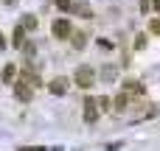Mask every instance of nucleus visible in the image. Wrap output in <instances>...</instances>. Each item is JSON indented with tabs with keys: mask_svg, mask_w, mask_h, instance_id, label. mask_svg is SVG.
<instances>
[{
	"mask_svg": "<svg viewBox=\"0 0 160 151\" xmlns=\"http://www.w3.org/2000/svg\"><path fill=\"white\" fill-rule=\"evenodd\" d=\"M149 28H152V31H155V34H160V20H155V22H152V25H149Z\"/></svg>",
	"mask_w": 160,
	"mask_h": 151,
	"instance_id": "2eb2a0df",
	"label": "nucleus"
},
{
	"mask_svg": "<svg viewBox=\"0 0 160 151\" xmlns=\"http://www.w3.org/2000/svg\"><path fill=\"white\" fill-rule=\"evenodd\" d=\"M155 8H158V11H160V0H158V3H155Z\"/></svg>",
	"mask_w": 160,
	"mask_h": 151,
	"instance_id": "f3484780",
	"label": "nucleus"
},
{
	"mask_svg": "<svg viewBox=\"0 0 160 151\" xmlns=\"http://www.w3.org/2000/svg\"><path fill=\"white\" fill-rule=\"evenodd\" d=\"M3 81H6V84L14 81V64H6V67H3Z\"/></svg>",
	"mask_w": 160,
	"mask_h": 151,
	"instance_id": "1a4fd4ad",
	"label": "nucleus"
},
{
	"mask_svg": "<svg viewBox=\"0 0 160 151\" xmlns=\"http://www.w3.org/2000/svg\"><path fill=\"white\" fill-rule=\"evenodd\" d=\"M87 45V34H73V48H84Z\"/></svg>",
	"mask_w": 160,
	"mask_h": 151,
	"instance_id": "9d476101",
	"label": "nucleus"
},
{
	"mask_svg": "<svg viewBox=\"0 0 160 151\" xmlns=\"http://www.w3.org/2000/svg\"><path fill=\"white\" fill-rule=\"evenodd\" d=\"M14 92H17L20 101H31V87H28V81H17V84H14Z\"/></svg>",
	"mask_w": 160,
	"mask_h": 151,
	"instance_id": "20e7f679",
	"label": "nucleus"
},
{
	"mask_svg": "<svg viewBox=\"0 0 160 151\" xmlns=\"http://www.w3.org/2000/svg\"><path fill=\"white\" fill-rule=\"evenodd\" d=\"M22 28H25V31H34V28H37V17H34V14H25V20H22Z\"/></svg>",
	"mask_w": 160,
	"mask_h": 151,
	"instance_id": "6e6552de",
	"label": "nucleus"
},
{
	"mask_svg": "<svg viewBox=\"0 0 160 151\" xmlns=\"http://www.w3.org/2000/svg\"><path fill=\"white\" fill-rule=\"evenodd\" d=\"M127 106H129V95H127V90H124V95H118V98H115V109H121V112H124Z\"/></svg>",
	"mask_w": 160,
	"mask_h": 151,
	"instance_id": "0eeeda50",
	"label": "nucleus"
},
{
	"mask_svg": "<svg viewBox=\"0 0 160 151\" xmlns=\"http://www.w3.org/2000/svg\"><path fill=\"white\" fill-rule=\"evenodd\" d=\"M0 48H6V36L3 34H0Z\"/></svg>",
	"mask_w": 160,
	"mask_h": 151,
	"instance_id": "dca6fc26",
	"label": "nucleus"
},
{
	"mask_svg": "<svg viewBox=\"0 0 160 151\" xmlns=\"http://www.w3.org/2000/svg\"><path fill=\"white\" fill-rule=\"evenodd\" d=\"M96 118H98V101L87 98V101H84V120H87V123H96Z\"/></svg>",
	"mask_w": 160,
	"mask_h": 151,
	"instance_id": "7ed1b4c3",
	"label": "nucleus"
},
{
	"mask_svg": "<svg viewBox=\"0 0 160 151\" xmlns=\"http://www.w3.org/2000/svg\"><path fill=\"white\" fill-rule=\"evenodd\" d=\"M65 90H68V78H53L51 81V92L53 95H65Z\"/></svg>",
	"mask_w": 160,
	"mask_h": 151,
	"instance_id": "39448f33",
	"label": "nucleus"
},
{
	"mask_svg": "<svg viewBox=\"0 0 160 151\" xmlns=\"http://www.w3.org/2000/svg\"><path fill=\"white\" fill-rule=\"evenodd\" d=\"M70 34H73V28H70V20H68V17H59V20L53 22V36H56V39H68Z\"/></svg>",
	"mask_w": 160,
	"mask_h": 151,
	"instance_id": "f257e3e1",
	"label": "nucleus"
},
{
	"mask_svg": "<svg viewBox=\"0 0 160 151\" xmlns=\"http://www.w3.org/2000/svg\"><path fill=\"white\" fill-rule=\"evenodd\" d=\"M53 3H56V8H62V11H70V8H73L70 0H53Z\"/></svg>",
	"mask_w": 160,
	"mask_h": 151,
	"instance_id": "f8f14e48",
	"label": "nucleus"
},
{
	"mask_svg": "<svg viewBox=\"0 0 160 151\" xmlns=\"http://www.w3.org/2000/svg\"><path fill=\"white\" fill-rule=\"evenodd\" d=\"M98 109H110V98H107V95L98 98Z\"/></svg>",
	"mask_w": 160,
	"mask_h": 151,
	"instance_id": "ddd939ff",
	"label": "nucleus"
},
{
	"mask_svg": "<svg viewBox=\"0 0 160 151\" xmlns=\"http://www.w3.org/2000/svg\"><path fill=\"white\" fill-rule=\"evenodd\" d=\"M73 8H76V11H79V14H82V17H87V20H93V8H90V6H87V3H76V6H73Z\"/></svg>",
	"mask_w": 160,
	"mask_h": 151,
	"instance_id": "423d86ee",
	"label": "nucleus"
},
{
	"mask_svg": "<svg viewBox=\"0 0 160 151\" xmlns=\"http://www.w3.org/2000/svg\"><path fill=\"white\" fill-rule=\"evenodd\" d=\"M124 90H129V92H143V87H141L138 81H127V84H124Z\"/></svg>",
	"mask_w": 160,
	"mask_h": 151,
	"instance_id": "9b49d317",
	"label": "nucleus"
},
{
	"mask_svg": "<svg viewBox=\"0 0 160 151\" xmlns=\"http://www.w3.org/2000/svg\"><path fill=\"white\" fill-rule=\"evenodd\" d=\"M76 84H79L82 90H90V87H93V67H87V64L79 67V70H76Z\"/></svg>",
	"mask_w": 160,
	"mask_h": 151,
	"instance_id": "f03ea898",
	"label": "nucleus"
},
{
	"mask_svg": "<svg viewBox=\"0 0 160 151\" xmlns=\"http://www.w3.org/2000/svg\"><path fill=\"white\" fill-rule=\"evenodd\" d=\"M101 76H104V78H115V67H107V70H104Z\"/></svg>",
	"mask_w": 160,
	"mask_h": 151,
	"instance_id": "4468645a",
	"label": "nucleus"
}]
</instances>
